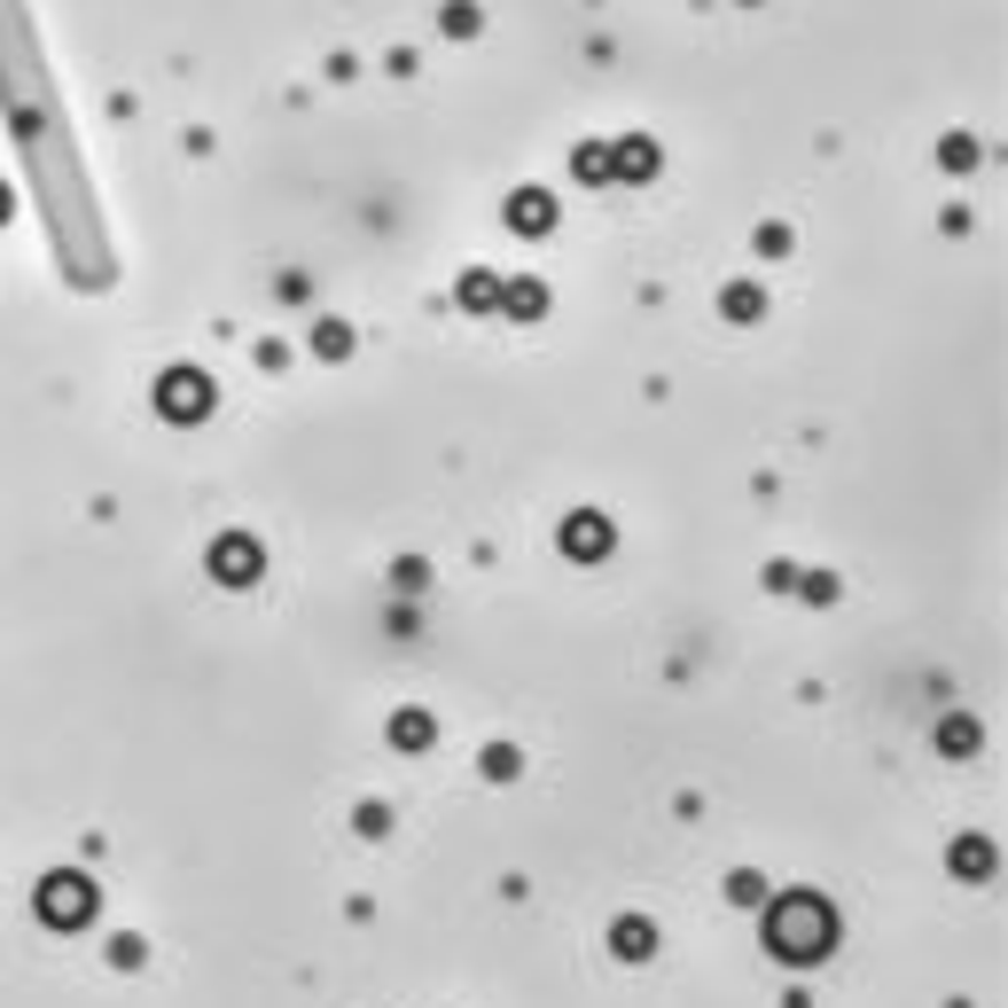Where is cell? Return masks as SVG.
<instances>
[{
    "instance_id": "1",
    "label": "cell",
    "mask_w": 1008,
    "mask_h": 1008,
    "mask_svg": "<svg viewBox=\"0 0 1008 1008\" xmlns=\"http://www.w3.org/2000/svg\"><path fill=\"white\" fill-rule=\"evenodd\" d=\"M821 946H829V915H821V907H782V915H774V953L813 961Z\"/></svg>"
},
{
    "instance_id": "2",
    "label": "cell",
    "mask_w": 1008,
    "mask_h": 1008,
    "mask_svg": "<svg viewBox=\"0 0 1008 1008\" xmlns=\"http://www.w3.org/2000/svg\"><path fill=\"white\" fill-rule=\"evenodd\" d=\"M48 915H56V922H79V915H87V891H79V883H56V891H48Z\"/></svg>"
}]
</instances>
